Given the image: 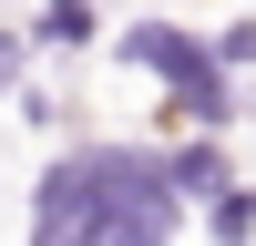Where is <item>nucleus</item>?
Instances as JSON below:
<instances>
[{
    "label": "nucleus",
    "mask_w": 256,
    "mask_h": 246,
    "mask_svg": "<svg viewBox=\"0 0 256 246\" xmlns=\"http://www.w3.org/2000/svg\"><path fill=\"white\" fill-rule=\"evenodd\" d=\"M174 174L144 154H72L41 184V246H164Z\"/></svg>",
    "instance_id": "obj_1"
},
{
    "label": "nucleus",
    "mask_w": 256,
    "mask_h": 246,
    "mask_svg": "<svg viewBox=\"0 0 256 246\" xmlns=\"http://www.w3.org/2000/svg\"><path fill=\"white\" fill-rule=\"evenodd\" d=\"M134 62H154V72L174 82L184 113H216V72H205V52H184L174 31H134Z\"/></svg>",
    "instance_id": "obj_2"
}]
</instances>
